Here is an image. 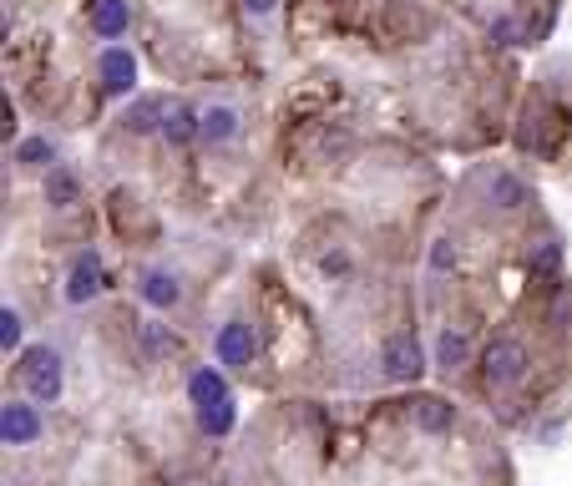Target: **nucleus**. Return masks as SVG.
<instances>
[{
  "label": "nucleus",
  "mask_w": 572,
  "mask_h": 486,
  "mask_svg": "<svg viewBox=\"0 0 572 486\" xmlns=\"http://www.w3.org/2000/svg\"><path fill=\"white\" fill-rule=\"evenodd\" d=\"M21 380H26V395L36 405H56L61 390H66V360L56 355V345L36 340L21 350Z\"/></svg>",
  "instance_id": "nucleus-1"
},
{
  "label": "nucleus",
  "mask_w": 572,
  "mask_h": 486,
  "mask_svg": "<svg viewBox=\"0 0 572 486\" xmlns=\"http://www.w3.org/2000/svg\"><path fill=\"white\" fill-rule=\"evenodd\" d=\"M102 284H107V264H102V254H97V249H81V254L71 259V269H66L61 299H66L71 309H81V304H92V299L102 294Z\"/></svg>",
  "instance_id": "nucleus-2"
},
{
  "label": "nucleus",
  "mask_w": 572,
  "mask_h": 486,
  "mask_svg": "<svg viewBox=\"0 0 572 486\" xmlns=\"http://www.w3.org/2000/svg\"><path fill=\"white\" fill-rule=\"evenodd\" d=\"M46 436V421H41V405L26 395V400H6L0 405V441L6 446H36Z\"/></svg>",
  "instance_id": "nucleus-3"
},
{
  "label": "nucleus",
  "mask_w": 572,
  "mask_h": 486,
  "mask_svg": "<svg viewBox=\"0 0 572 486\" xmlns=\"http://www.w3.org/2000/svg\"><path fill=\"white\" fill-rule=\"evenodd\" d=\"M380 370H385V380H395V385H416V380L426 375V350H421V340H416V335H390L385 350H380Z\"/></svg>",
  "instance_id": "nucleus-4"
},
{
  "label": "nucleus",
  "mask_w": 572,
  "mask_h": 486,
  "mask_svg": "<svg viewBox=\"0 0 572 486\" xmlns=\"http://www.w3.org/2000/svg\"><path fill=\"white\" fill-rule=\"evenodd\" d=\"M380 21H385V36L405 41V46H416V41L431 36V11L421 6V0H385Z\"/></svg>",
  "instance_id": "nucleus-5"
},
{
  "label": "nucleus",
  "mask_w": 572,
  "mask_h": 486,
  "mask_svg": "<svg viewBox=\"0 0 572 486\" xmlns=\"http://www.w3.org/2000/svg\"><path fill=\"white\" fill-rule=\"evenodd\" d=\"M527 375V350L517 340H492L481 350V380L486 385H517Z\"/></svg>",
  "instance_id": "nucleus-6"
},
{
  "label": "nucleus",
  "mask_w": 572,
  "mask_h": 486,
  "mask_svg": "<svg viewBox=\"0 0 572 486\" xmlns=\"http://www.w3.org/2000/svg\"><path fill=\"white\" fill-rule=\"evenodd\" d=\"M97 76H102V92H107V97H132V92H137V56L112 41V46H102Z\"/></svg>",
  "instance_id": "nucleus-7"
},
{
  "label": "nucleus",
  "mask_w": 572,
  "mask_h": 486,
  "mask_svg": "<svg viewBox=\"0 0 572 486\" xmlns=\"http://www.w3.org/2000/svg\"><path fill=\"white\" fill-rule=\"evenodd\" d=\"M213 355H218V365H228V370H243V365H254V355H259V340H254V330L243 319H228L223 330L213 335Z\"/></svg>",
  "instance_id": "nucleus-8"
},
{
  "label": "nucleus",
  "mask_w": 572,
  "mask_h": 486,
  "mask_svg": "<svg viewBox=\"0 0 572 486\" xmlns=\"http://www.w3.org/2000/svg\"><path fill=\"white\" fill-rule=\"evenodd\" d=\"M87 26H92V36L102 46H112V41H122L132 31V6H127V0H92V6H87Z\"/></svg>",
  "instance_id": "nucleus-9"
},
{
  "label": "nucleus",
  "mask_w": 572,
  "mask_h": 486,
  "mask_svg": "<svg viewBox=\"0 0 572 486\" xmlns=\"http://www.w3.org/2000/svg\"><path fill=\"white\" fill-rule=\"evenodd\" d=\"M431 365H436L441 375H456V370H466V365H471V335H461L456 324L436 330V340H431Z\"/></svg>",
  "instance_id": "nucleus-10"
},
{
  "label": "nucleus",
  "mask_w": 572,
  "mask_h": 486,
  "mask_svg": "<svg viewBox=\"0 0 572 486\" xmlns=\"http://www.w3.org/2000/svg\"><path fill=\"white\" fill-rule=\"evenodd\" d=\"M137 299H142L147 309H173V304L183 299V284H178V274H168V269H142V274H137Z\"/></svg>",
  "instance_id": "nucleus-11"
},
{
  "label": "nucleus",
  "mask_w": 572,
  "mask_h": 486,
  "mask_svg": "<svg viewBox=\"0 0 572 486\" xmlns=\"http://www.w3.org/2000/svg\"><path fill=\"white\" fill-rule=\"evenodd\" d=\"M203 137V112L188 107V102H168V117H162V142H173V147H188Z\"/></svg>",
  "instance_id": "nucleus-12"
},
{
  "label": "nucleus",
  "mask_w": 572,
  "mask_h": 486,
  "mask_svg": "<svg viewBox=\"0 0 572 486\" xmlns=\"http://www.w3.org/2000/svg\"><path fill=\"white\" fill-rule=\"evenodd\" d=\"M218 400H228V375L218 365H198L188 375V405L203 411V405H218Z\"/></svg>",
  "instance_id": "nucleus-13"
},
{
  "label": "nucleus",
  "mask_w": 572,
  "mask_h": 486,
  "mask_svg": "<svg viewBox=\"0 0 572 486\" xmlns=\"http://www.w3.org/2000/svg\"><path fill=\"white\" fill-rule=\"evenodd\" d=\"M41 198H46L51 208H71V203L81 198V173L71 168V162H56V168H46Z\"/></svg>",
  "instance_id": "nucleus-14"
},
{
  "label": "nucleus",
  "mask_w": 572,
  "mask_h": 486,
  "mask_svg": "<svg viewBox=\"0 0 572 486\" xmlns=\"http://www.w3.org/2000/svg\"><path fill=\"white\" fill-rule=\"evenodd\" d=\"M238 132H243L238 107H223V102H218V107H208V112H203V137H198V142H203V147H228Z\"/></svg>",
  "instance_id": "nucleus-15"
},
{
  "label": "nucleus",
  "mask_w": 572,
  "mask_h": 486,
  "mask_svg": "<svg viewBox=\"0 0 572 486\" xmlns=\"http://www.w3.org/2000/svg\"><path fill=\"white\" fill-rule=\"evenodd\" d=\"M411 416H416L421 431L441 436V431H451V421H456V405H451L446 395H416V400H411Z\"/></svg>",
  "instance_id": "nucleus-16"
},
{
  "label": "nucleus",
  "mask_w": 572,
  "mask_h": 486,
  "mask_svg": "<svg viewBox=\"0 0 572 486\" xmlns=\"http://www.w3.org/2000/svg\"><path fill=\"white\" fill-rule=\"evenodd\" d=\"M162 117H168V102L162 97H137L122 122H127L132 137H162Z\"/></svg>",
  "instance_id": "nucleus-17"
},
{
  "label": "nucleus",
  "mask_w": 572,
  "mask_h": 486,
  "mask_svg": "<svg viewBox=\"0 0 572 486\" xmlns=\"http://www.w3.org/2000/svg\"><path fill=\"white\" fill-rule=\"evenodd\" d=\"M486 198H492V208L512 213V208H522V203L532 198V188H527L522 178H512V173L502 168V173H492V178H486Z\"/></svg>",
  "instance_id": "nucleus-18"
},
{
  "label": "nucleus",
  "mask_w": 572,
  "mask_h": 486,
  "mask_svg": "<svg viewBox=\"0 0 572 486\" xmlns=\"http://www.w3.org/2000/svg\"><path fill=\"white\" fill-rule=\"evenodd\" d=\"M16 162H21V168H56V142L51 137H41V132H31V137H21L16 142Z\"/></svg>",
  "instance_id": "nucleus-19"
},
{
  "label": "nucleus",
  "mask_w": 572,
  "mask_h": 486,
  "mask_svg": "<svg viewBox=\"0 0 572 486\" xmlns=\"http://www.w3.org/2000/svg\"><path fill=\"white\" fill-rule=\"evenodd\" d=\"M233 421H238V405H233V395H228V400H218V405H203V411H198V426H203V436H228V431H233Z\"/></svg>",
  "instance_id": "nucleus-20"
},
{
  "label": "nucleus",
  "mask_w": 572,
  "mask_h": 486,
  "mask_svg": "<svg viewBox=\"0 0 572 486\" xmlns=\"http://www.w3.org/2000/svg\"><path fill=\"white\" fill-rule=\"evenodd\" d=\"M0 345H6V350H21V309H16V304L0 309Z\"/></svg>",
  "instance_id": "nucleus-21"
},
{
  "label": "nucleus",
  "mask_w": 572,
  "mask_h": 486,
  "mask_svg": "<svg viewBox=\"0 0 572 486\" xmlns=\"http://www.w3.org/2000/svg\"><path fill=\"white\" fill-rule=\"evenodd\" d=\"M426 264H431V274H451V269H456V243H451V238H436Z\"/></svg>",
  "instance_id": "nucleus-22"
},
{
  "label": "nucleus",
  "mask_w": 572,
  "mask_h": 486,
  "mask_svg": "<svg viewBox=\"0 0 572 486\" xmlns=\"http://www.w3.org/2000/svg\"><path fill=\"white\" fill-rule=\"evenodd\" d=\"M142 350H147V355H162V350H168V335H162V324H142Z\"/></svg>",
  "instance_id": "nucleus-23"
},
{
  "label": "nucleus",
  "mask_w": 572,
  "mask_h": 486,
  "mask_svg": "<svg viewBox=\"0 0 572 486\" xmlns=\"http://www.w3.org/2000/svg\"><path fill=\"white\" fill-rule=\"evenodd\" d=\"M279 11V0H243V16H254V21H269Z\"/></svg>",
  "instance_id": "nucleus-24"
},
{
  "label": "nucleus",
  "mask_w": 572,
  "mask_h": 486,
  "mask_svg": "<svg viewBox=\"0 0 572 486\" xmlns=\"http://www.w3.org/2000/svg\"><path fill=\"white\" fill-rule=\"evenodd\" d=\"M319 269H324V274H350V254H340V249H335V254H324Z\"/></svg>",
  "instance_id": "nucleus-25"
}]
</instances>
